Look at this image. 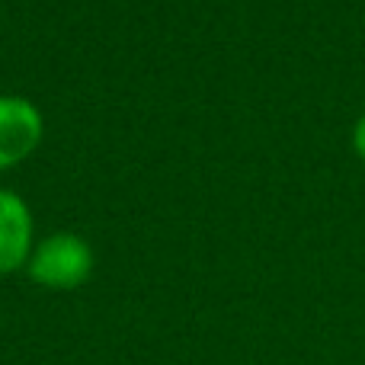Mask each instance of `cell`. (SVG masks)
<instances>
[{
  "instance_id": "7a4b0ae2",
  "label": "cell",
  "mask_w": 365,
  "mask_h": 365,
  "mask_svg": "<svg viewBox=\"0 0 365 365\" xmlns=\"http://www.w3.org/2000/svg\"><path fill=\"white\" fill-rule=\"evenodd\" d=\"M42 138V115L23 96H0V170L23 160Z\"/></svg>"
},
{
  "instance_id": "277c9868",
  "label": "cell",
  "mask_w": 365,
  "mask_h": 365,
  "mask_svg": "<svg viewBox=\"0 0 365 365\" xmlns=\"http://www.w3.org/2000/svg\"><path fill=\"white\" fill-rule=\"evenodd\" d=\"M353 141H356V151L365 158V113L359 115V122H356V132H353Z\"/></svg>"
},
{
  "instance_id": "3957f363",
  "label": "cell",
  "mask_w": 365,
  "mask_h": 365,
  "mask_svg": "<svg viewBox=\"0 0 365 365\" xmlns=\"http://www.w3.org/2000/svg\"><path fill=\"white\" fill-rule=\"evenodd\" d=\"M32 221L16 192L0 189V272H13L29 257Z\"/></svg>"
},
{
  "instance_id": "6da1fadb",
  "label": "cell",
  "mask_w": 365,
  "mask_h": 365,
  "mask_svg": "<svg viewBox=\"0 0 365 365\" xmlns=\"http://www.w3.org/2000/svg\"><path fill=\"white\" fill-rule=\"evenodd\" d=\"M93 269V253H90L87 240L74 237V234H55L29 259V276L38 285H51V289H74Z\"/></svg>"
}]
</instances>
